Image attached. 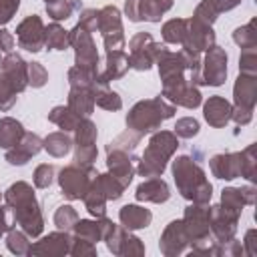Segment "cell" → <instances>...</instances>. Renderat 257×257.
<instances>
[{
    "instance_id": "1",
    "label": "cell",
    "mask_w": 257,
    "mask_h": 257,
    "mask_svg": "<svg viewBox=\"0 0 257 257\" xmlns=\"http://www.w3.org/2000/svg\"><path fill=\"white\" fill-rule=\"evenodd\" d=\"M173 173L183 197L193 199L195 203H207L211 199V183L189 157H179L173 163Z\"/></svg>"
},
{
    "instance_id": "2",
    "label": "cell",
    "mask_w": 257,
    "mask_h": 257,
    "mask_svg": "<svg viewBox=\"0 0 257 257\" xmlns=\"http://www.w3.org/2000/svg\"><path fill=\"white\" fill-rule=\"evenodd\" d=\"M6 201L8 205L14 207L16 221L24 227L28 235H38L42 229V217L38 213V205L34 201L32 189L26 183H16L6 191Z\"/></svg>"
},
{
    "instance_id": "3",
    "label": "cell",
    "mask_w": 257,
    "mask_h": 257,
    "mask_svg": "<svg viewBox=\"0 0 257 257\" xmlns=\"http://www.w3.org/2000/svg\"><path fill=\"white\" fill-rule=\"evenodd\" d=\"M175 149H177V139L171 133L167 131L157 133L151 139L149 149L145 151V157L139 165V173L145 177H159L165 171L167 159L173 155Z\"/></svg>"
},
{
    "instance_id": "4",
    "label": "cell",
    "mask_w": 257,
    "mask_h": 257,
    "mask_svg": "<svg viewBox=\"0 0 257 257\" xmlns=\"http://www.w3.org/2000/svg\"><path fill=\"white\" fill-rule=\"evenodd\" d=\"M175 106L167 104L163 98H155V100H143L139 102L126 116V124L131 128H137L139 133H149L155 131L163 118L173 116Z\"/></svg>"
},
{
    "instance_id": "5",
    "label": "cell",
    "mask_w": 257,
    "mask_h": 257,
    "mask_svg": "<svg viewBox=\"0 0 257 257\" xmlns=\"http://www.w3.org/2000/svg\"><path fill=\"white\" fill-rule=\"evenodd\" d=\"M92 177H96L90 169H78L76 165L62 169L60 173V187L68 199H80L88 193L92 185Z\"/></svg>"
},
{
    "instance_id": "6",
    "label": "cell",
    "mask_w": 257,
    "mask_h": 257,
    "mask_svg": "<svg viewBox=\"0 0 257 257\" xmlns=\"http://www.w3.org/2000/svg\"><path fill=\"white\" fill-rule=\"evenodd\" d=\"M98 30L104 36L106 50H120L122 48V26H120V14L114 6H106L98 12Z\"/></svg>"
},
{
    "instance_id": "7",
    "label": "cell",
    "mask_w": 257,
    "mask_h": 257,
    "mask_svg": "<svg viewBox=\"0 0 257 257\" xmlns=\"http://www.w3.org/2000/svg\"><path fill=\"white\" fill-rule=\"evenodd\" d=\"M213 40H215V34L211 30L209 24L193 18V20H187V34H185V48L193 50V52H199V50H207L213 46Z\"/></svg>"
},
{
    "instance_id": "8",
    "label": "cell",
    "mask_w": 257,
    "mask_h": 257,
    "mask_svg": "<svg viewBox=\"0 0 257 257\" xmlns=\"http://www.w3.org/2000/svg\"><path fill=\"white\" fill-rule=\"evenodd\" d=\"M225 76H227V54L219 46H211L205 58V74L201 76V82L219 86L223 84Z\"/></svg>"
},
{
    "instance_id": "9",
    "label": "cell",
    "mask_w": 257,
    "mask_h": 257,
    "mask_svg": "<svg viewBox=\"0 0 257 257\" xmlns=\"http://www.w3.org/2000/svg\"><path fill=\"white\" fill-rule=\"evenodd\" d=\"M18 44L30 52H38L44 44V26L38 16H28L18 26Z\"/></svg>"
},
{
    "instance_id": "10",
    "label": "cell",
    "mask_w": 257,
    "mask_h": 257,
    "mask_svg": "<svg viewBox=\"0 0 257 257\" xmlns=\"http://www.w3.org/2000/svg\"><path fill=\"white\" fill-rule=\"evenodd\" d=\"M2 76L12 84V88L16 92H20L26 86L28 74H26V62L18 56V54H8L6 58H2Z\"/></svg>"
},
{
    "instance_id": "11",
    "label": "cell",
    "mask_w": 257,
    "mask_h": 257,
    "mask_svg": "<svg viewBox=\"0 0 257 257\" xmlns=\"http://www.w3.org/2000/svg\"><path fill=\"white\" fill-rule=\"evenodd\" d=\"M40 145H42V141L36 135L24 133V137L18 141V145H14V149L6 153V161L12 165H24L32 155H36L40 151Z\"/></svg>"
},
{
    "instance_id": "12",
    "label": "cell",
    "mask_w": 257,
    "mask_h": 257,
    "mask_svg": "<svg viewBox=\"0 0 257 257\" xmlns=\"http://www.w3.org/2000/svg\"><path fill=\"white\" fill-rule=\"evenodd\" d=\"M231 104L223 96H211L205 104V118L213 126H225L231 118Z\"/></svg>"
},
{
    "instance_id": "13",
    "label": "cell",
    "mask_w": 257,
    "mask_h": 257,
    "mask_svg": "<svg viewBox=\"0 0 257 257\" xmlns=\"http://www.w3.org/2000/svg\"><path fill=\"white\" fill-rule=\"evenodd\" d=\"M211 171L219 179H235L241 175V165H239V153L235 155H217L211 159Z\"/></svg>"
},
{
    "instance_id": "14",
    "label": "cell",
    "mask_w": 257,
    "mask_h": 257,
    "mask_svg": "<svg viewBox=\"0 0 257 257\" xmlns=\"http://www.w3.org/2000/svg\"><path fill=\"white\" fill-rule=\"evenodd\" d=\"M255 96H257V82L255 74H241L235 84V100L239 106L253 108L255 106Z\"/></svg>"
},
{
    "instance_id": "15",
    "label": "cell",
    "mask_w": 257,
    "mask_h": 257,
    "mask_svg": "<svg viewBox=\"0 0 257 257\" xmlns=\"http://www.w3.org/2000/svg\"><path fill=\"white\" fill-rule=\"evenodd\" d=\"M128 56H124L120 50H110L108 56H106V66H104V72H100L96 76L98 82H108L110 78H118L124 74V70L128 68Z\"/></svg>"
},
{
    "instance_id": "16",
    "label": "cell",
    "mask_w": 257,
    "mask_h": 257,
    "mask_svg": "<svg viewBox=\"0 0 257 257\" xmlns=\"http://www.w3.org/2000/svg\"><path fill=\"white\" fill-rule=\"evenodd\" d=\"M137 199L139 201H153V203H161L169 199V187L165 181L153 177L151 181L139 185L137 189Z\"/></svg>"
},
{
    "instance_id": "17",
    "label": "cell",
    "mask_w": 257,
    "mask_h": 257,
    "mask_svg": "<svg viewBox=\"0 0 257 257\" xmlns=\"http://www.w3.org/2000/svg\"><path fill=\"white\" fill-rule=\"evenodd\" d=\"M120 221L126 229H141L151 223V211L137 205H126L120 209Z\"/></svg>"
},
{
    "instance_id": "18",
    "label": "cell",
    "mask_w": 257,
    "mask_h": 257,
    "mask_svg": "<svg viewBox=\"0 0 257 257\" xmlns=\"http://www.w3.org/2000/svg\"><path fill=\"white\" fill-rule=\"evenodd\" d=\"M94 106V96L88 92V88H72L68 96V108L80 116V114H90Z\"/></svg>"
},
{
    "instance_id": "19",
    "label": "cell",
    "mask_w": 257,
    "mask_h": 257,
    "mask_svg": "<svg viewBox=\"0 0 257 257\" xmlns=\"http://www.w3.org/2000/svg\"><path fill=\"white\" fill-rule=\"evenodd\" d=\"M24 137L22 124L14 118H2L0 120V147L2 149H10L14 145H18V141Z\"/></svg>"
},
{
    "instance_id": "20",
    "label": "cell",
    "mask_w": 257,
    "mask_h": 257,
    "mask_svg": "<svg viewBox=\"0 0 257 257\" xmlns=\"http://www.w3.org/2000/svg\"><path fill=\"white\" fill-rule=\"evenodd\" d=\"M68 237L66 235H62V233H54V235H48L46 239H42V243H38L36 247H30V251H36V253H44V251H48V253H52V251H56V253H64V251H68L66 247H68Z\"/></svg>"
},
{
    "instance_id": "21",
    "label": "cell",
    "mask_w": 257,
    "mask_h": 257,
    "mask_svg": "<svg viewBox=\"0 0 257 257\" xmlns=\"http://www.w3.org/2000/svg\"><path fill=\"white\" fill-rule=\"evenodd\" d=\"M44 44H48L52 50H64L68 46V34L58 24H50L44 28Z\"/></svg>"
},
{
    "instance_id": "22",
    "label": "cell",
    "mask_w": 257,
    "mask_h": 257,
    "mask_svg": "<svg viewBox=\"0 0 257 257\" xmlns=\"http://www.w3.org/2000/svg\"><path fill=\"white\" fill-rule=\"evenodd\" d=\"M44 149L52 157H64L70 151V139L64 133H54L44 141Z\"/></svg>"
},
{
    "instance_id": "23",
    "label": "cell",
    "mask_w": 257,
    "mask_h": 257,
    "mask_svg": "<svg viewBox=\"0 0 257 257\" xmlns=\"http://www.w3.org/2000/svg\"><path fill=\"white\" fill-rule=\"evenodd\" d=\"M50 120L56 122L58 126H62L64 131H72V128H76V124H78V116H76L70 108H64V106H56V108L50 112Z\"/></svg>"
},
{
    "instance_id": "24",
    "label": "cell",
    "mask_w": 257,
    "mask_h": 257,
    "mask_svg": "<svg viewBox=\"0 0 257 257\" xmlns=\"http://www.w3.org/2000/svg\"><path fill=\"white\" fill-rule=\"evenodd\" d=\"M185 34H187V20H181V18L167 22L163 28V36L167 42H183Z\"/></svg>"
},
{
    "instance_id": "25",
    "label": "cell",
    "mask_w": 257,
    "mask_h": 257,
    "mask_svg": "<svg viewBox=\"0 0 257 257\" xmlns=\"http://www.w3.org/2000/svg\"><path fill=\"white\" fill-rule=\"evenodd\" d=\"M96 141V128L90 120H78L76 124V147H84V145H92Z\"/></svg>"
},
{
    "instance_id": "26",
    "label": "cell",
    "mask_w": 257,
    "mask_h": 257,
    "mask_svg": "<svg viewBox=\"0 0 257 257\" xmlns=\"http://www.w3.org/2000/svg\"><path fill=\"white\" fill-rule=\"evenodd\" d=\"M253 26H255V22H249L247 26L235 30V36H233V38H235V42L241 44L243 48H255L257 36H255V32H253Z\"/></svg>"
},
{
    "instance_id": "27",
    "label": "cell",
    "mask_w": 257,
    "mask_h": 257,
    "mask_svg": "<svg viewBox=\"0 0 257 257\" xmlns=\"http://www.w3.org/2000/svg\"><path fill=\"white\" fill-rule=\"evenodd\" d=\"M16 100V90L12 88V84L0 76V110H8Z\"/></svg>"
},
{
    "instance_id": "28",
    "label": "cell",
    "mask_w": 257,
    "mask_h": 257,
    "mask_svg": "<svg viewBox=\"0 0 257 257\" xmlns=\"http://www.w3.org/2000/svg\"><path fill=\"white\" fill-rule=\"evenodd\" d=\"M46 12H48L54 20H64V18L70 16L72 6H70L68 2H64V0H52V2L46 4Z\"/></svg>"
},
{
    "instance_id": "29",
    "label": "cell",
    "mask_w": 257,
    "mask_h": 257,
    "mask_svg": "<svg viewBox=\"0 0 257 257\" xmlns=\"http://www.w3.org/2000/svg\"><path fill=\"white\" fill-rule=\"evenodd\" d=\"M54 223H56L60 229H70V227L76 223V213H74V209L68 207V205L60 207V209L56 211V215H54Z\"/></svg>"
},
{
    "instance_id": "30",
    "label": "cell",
    "mask_w": 257,
    "mask_h": 257,
    "mask_svg": "<svg viewBox=\"0 0 257 257\" xmlns=\"http://www.w3.org/2000/svg\"><path fill=\"white\" fill-rule=\"evenodd\" d=\"M26 74H28V82L32 86H42L46 82V70L40 66V62H30L26 64Z\"/></svg>"
},
{
    "instance_id": "31",
    "label": "cell",
    "mask_w": 257,
    "mask_h": 257,
    "mask_svg": "<svg viewBox=\"0 0 257 257\" xmlns=\"http://www.w3.org/2000/svg\"><path fill=\"white\" fill-rule=\"evenodd\" d=\"M175 133H177L179 137L191 139V137H195V135L199 133V122H197L195 118H191V116H185V118H181V120L177 122Z\"/></svg>"
},
{
    "instance_id": "32",
    "label": "cell",
    "mask_w": 257,
    "mask_h": 257,
    "mask_svg": "<svg viewBox=\"0 0 257 257\" xmlns=\"http://www.w3.org/2000/svg\"><path fill=\"white\" fill-rule=\"evenodd\" d=\"M257 52L255 48H243V54H241V72L243 74H255L257 70Z\"/></svg>"
},
{
    "instance_id": "33",
    "label": "cell",
    "mask_w": 257,
    "mask_h": 257,
    "mask_svg": "<svg viewBox=\"0 0 257 257\" xmlns=\"http://www.w3.org/2000/svg\"><path fill=\"white\" fill-rule=\"evenodd\" d=\"M52 175H54V169L50 165H40L34 173V185L40 187V189L48 187L52 183Z\"/></svg>"
},
{
    "instance_id": "34",
    "label": "cell",
    "mask_w": 257,
    "mask_h": 257,
    "mask_svg": "<svg viewBox=\"0 0 257 257\" xmlns=\"http://www.w3.org/2000/svg\"><path fill=\"white\" fill-rule=\"evenodd\" d=\"M8 247H10V251H14V253H28V251H30V245L26 243L24 235L18 233V231H12V233L8 235Z\"/></svg>"
},
{
    "instance_id": "35",
    "label": "cell",
    "mask_w": 257,
    "mask_h": 257,
    "mask_svg": "<svg viewBox=\"0 0 257 257\" xmlns=\"http://www.w3.org/2000/svg\"><path fill=\"white\" fill-rule=\"evenodd\" d=\"M20 0H0V24H6L12 14L18 10Z\"/></svg>"
},
{
    "instance_id": "36",
    "label": "cell",
    "mask_w": 257,
    "mask_h": 257,
    "mask_svg": "<svg viewBox=\"0 0 257 257\" xmlns=\"http://www.w3.org/2000/svg\"><path fill=\"white\" fill-rule=\"evenodd\" d=\"M207 6H211L217 14L219 12H223V10H231L233 6H237L241 0H203Z\"/></svg>"
},
{
    "instance_id": "37",
    "label": "cell",
    "mask_w": 257,
    "mask_h": 257,
    "mask_svg": "<svg viewBox=\"0 0 257 257\" xmlns=\"http://www.w3.org/2000/svg\"><path fill=\"white\" fill-rule=\"evenodd\" d=\"M231 116H233L237 122L245 124V122L251 120V116H253V108H247V106H239V104H237V108L231 110Z\"/></svg>"
},
{
    "instance_id": "38",
    "label": "cell",
    "mask_w": 257,
    "mask_h": 257,
    "mask_svg": "<svg viewBox=\"0 0 257 257\" xmlns=\"http://www.w3.org/2000/svg\"><path fill=\"white\" fill-rule=\"evenodd\" d=\"M12 46H14L12 34H10L8 30H0V50L8 52V50H12Z\"/></svg>"
},
{
    "instance_id": "39",
    "label": "cell",
    "mask_w": 257,
    "mask_h": 257,
    "mask_svg": "<svg viewBox=\"0 0 257 257\" xmlns=\"http://www.w3.org/2000/svg\"><path fill=\"white\" fill-rule=\"evenodd\" d=\"M155 4L159 6L161 12H165V10H169L173 6V0H155Z\"/></svg>"
},
{
    "instance_id": "40",
    "label": "cell",
    "mask_w": 257,
    "mask_h": 257,
    "mask_svg": "<svg viewBox=\"0 0 257 257\" xmlns=\"http://www.w3.org/2000/svg\"><path fill=\"white\" fill-rule=\"evenodd\" d=\"M46 2H52V0H46Z\"/></svg>"
}]
</instances>
